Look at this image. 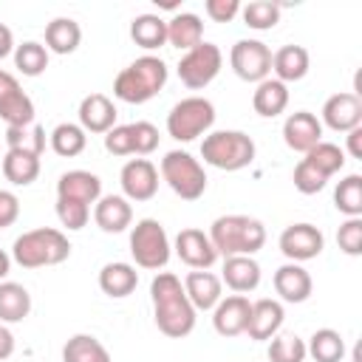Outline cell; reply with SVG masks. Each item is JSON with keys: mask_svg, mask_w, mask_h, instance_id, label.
<instances>
[{"mask_svg": "<svg viewBox=\"0 0 362 362\" xmlns=\"http://www.w3.org/2000/svg\"><path fill=\"white\" fill-rule=\"evenodd\" d=\"M348 153L354 158H362V124L354 127V130H348Z\"/></svg>", "mask_w": 362, "mask_h": 362, "instance_id": "cell-50", "label": "cell"}, {"mask_svg": "<svg viewBox=\"0 0 362 362\" xmlns=\"http://www.w3.org/2000/svg\"><path fill=\"white\" fill-rule=\"evenodd\" d=\"M31 311V294L25 286L3 280L0 283V322H23Z\"/></svg>", "mask_w": 362, "mask_h": 362, "instance_id": "cell-30", "label": "cell"}, {"mask_svg": "<svg viewBox=\"0 0 362 362\" xmlns=\"http://www.w3.org/2000/svg\"><path fill=\"white\" fill-rule=\"evenodd\" d=\"M334 206L342 215H348V218H359L362 215V175L351 173V175H345L337 184V189H334Z\"/></svg>", "mask_w": 362, "mask_h": 362, "instance_id": "cell-36", "label": "cell"}, {"mask_svg": "<svg viewBox=\"0 0 362 362\" xmlns=\"http://www.w3.org/2000/svg\"><path fill=\"white\" fill-rule=\"evenodd\" d=\"M305 161H311L325 178H331L334 173H339L345 167V153L331 141H320L305 153Z\"/></svg>", "mask_w": 362, "mask_h": 362, "instance_id": "cell-40", "label": "cell"}, {"mask_svg": "<svg viewBox=\"0 0 362 362\" xmlns=\"http://www.w3.org/2000/svg\"><path fill=\"white\" fill-rule=\"evenodd\" d=\"M79 127L85 133H107L116 127V105L105 93H88L79 102Z\"/></svg>", "mask_w": 362, "mask_h": 362, "instance_id": "cell-18", "label": "cell"}, {"mask_svg": "<svg viewBox=\"0 0 362 362\" xmlns=\"http://www.w3.org/2000/svg\"><path fill=\"white\" fill-rule=\"evenodd\" d=\"M48 139H51V150H54L57 156H62V158H74V156H79V153L85 150V144H88L85 130H82L79 124H71V122L57 124V127L51 130Z\"/></svg>", "mask_w": 362, "mask_h": 362, "instance_id": "cell-35", "label": "cell"}, {"mask_svg": "<svg viewBox=\"0 0 362 362\" xmlns=\"http://www.w3.org/2000/svg\"><path fill=\"white\" fill-rule=\"evenodd\" d=\"M229 65L243 82H263L272 74V51L260 40H238L229 51Z\"/></svg>", "mask_w": 362, "mask_h": 362, "instance_id": "cell-10", "label": "cell"}, {"mask_svg": "<svg viewBox=\"0 0 362 362\" xmlns=\"http://www.w3.org/2000/svg\"><path fill=\"white\" fill-rule=\"evenodd\" d=\"M322 246H325V238L314 223H291L280 235V252L291 263H303V260L317 257L322 252Z\"/></svg>", "mask_w": 362, "mask_h": 362, "instance_id": "cell-12", "label": "cell"}, {"mask_svg": "<svg viewBox=\"0 0 362 362\" xmlns=\"http://www.w3.org/2000/svg\"><path fill=\"white\" fill-rule=\"evenodd\" d=\"M93 221H96V226H99L102 232L116 235V232H124V229L130 226L133 209H130L127 198H122V195H102V198L96 201Z\"/></svg>", "mask_w": 362, "mask_h": 362, "instance_id": "cell-24", "label": "cell"}, {"mask_svg": "<svg viewBox=\"0 0 362 362\" xmlns=\"http://www.w3.org/2000/svg\"><path fill=\"white\" fill-rule=\"evenodd\" d=\"M62 362H110V354L96 337L74 334L62 345Z\"/></svg>", "mask_w": 362, "mask_h": 362, "instance_id": "cell-33", "label": "cell"}, {"mask_svg": "<svg viewBox=\"0 0 362 362\" xmlns=\"http://www.w3.org/2000/svg\"><path fill=\"white\" fill-rule=\"evenodd\" d=\"M167 42L178 51H189L195 48L198 42H204V23L198 14H189V11H181L175 14L173 20H167Z\"/></svg>", "mask_w": 362, "mask_h": 362, "instance_id": "cell-25", "label": "cell"}, {"mask_svg": "<svg viewBox=\"0 0 362 362\" xmlns=\"http://www.w3.org/2000/svg\"><path fill=\"white\" fill-rule=\"evenodd\" d=\"M11 51H14V34L8 25L0 23V59H6Z\"/></svg>", "mask_w": 362, "mask_h": 362, "instance_id": "cell-51", "label": "cell"}, {"mask_svg": "<svg viewBox=\"0 0 362 362\" xmlns=\"http://www.w3.org/2000/svg\"><path fill=\"white\" fill-rule=\"evenodd\" d=\"M249 314H252L249 297L232 294V297H226V300H221V303L215 305L212 325H215V331H218L221 337H238V334H246Z\"/></svg>", "mask_w": 362, "mask_h": 362, "instance_id": "cell-17", "label": "cell"}, {"mask_svg": "<svg viewBox=\"0 0 362 362\" xmlns=\"http://www.w3.org/2000/svg\"><path fill=\"white\" fill-rule=\"evenodd\" d=\"M130 37L139 48L156 51L167 42V20H161L158 14H139L130 23Z\"/></svg>", "mask_w": 362, "mask_h": 362, "instance_id": "cell-31", "label": "cell"}, {"mask_svg": "<svg viewBox=\"0 0 362 362\" xmlns=\"http://www.w3.org/2000/svg\"><path fill=\"white\" fill-rule=\"evenodd\" d=\"M204 11L215 23H229V20H235L240 14V3L238 0H206L204 3Z\"/></svg>", "mask_w": 362, "mask_h": 362, "instance_id": "cell-47", "label": "cell"}, {"mask_svg": "<svg viewBox=\"0 0 362 362\" xmlns=\"http://www.w3.org/2000/svg\"><path fill=\"white\" fill-rule=\"evenodd\" d=\"M57 198H71V201H82V204H96L102 198V181L99 175L88 173V170H71L62 173L57 181Z\"/></svg>", "mask_w": 362, "mask_h": 362, "instance_id": "cell-19", "label": "cell"}, {"mask_svg": "<svg viewBox=\"0 0 362 362\" xmlns=\"http://www.w3.org/2000/svg\"><path fill=\"white\" fill-rule=\"evenodd\" d=\"M139 286V272L130 263H105L99 272V288L107 297H127Z\"/></svg>", "mask_w": 362, "mask_h": 362, "instance_id": "cell-28", "label": "cell"}, {"mask_svg": "<svg viewBox=\"0 0 362 362\" xmlns=\"http://www.w3.org/2000/svg\"><path fill=\"white\" fill-rule=\"evenodd\" d=\"M161 178L184 201H198L206 189V173H204L201 161L184 150H170L161 158Z\"/></svg>", "mask_w": 362, "mask_h": 362, "instance_id": "cell-7", "label": "cell"}, {"mask_svg": "<svg viewBox=\"0 0 362 362\" xmlns=\"http://www.w3.org/2000/svg\"><path fill=\"white\" fill-rule=\"evenodd\" d=\"M150 297H153V317L161 334L181 339L192 334L195 328V308L184 291V283L173 272H158L150 283Z\"/></svg>", "mask_w": 362, "mask_h": 362, "instance_id": "cell-1", "label": "cell"}, {"mask_svg": "<svg viewBox=\"0 0 362 362\" xmlns=\"http://www.w3.org/2000/svg\"><path fill=\"white\" fill-rule=\"evenodd\" d=\"M8 269H11V257H8V255H6L3 249H0V283L6 280V274H8Z\"/></svg>", "mask_w": 362, "mask_h": 362, "instance_id": "cell-52", "label": "cell"}, {"mask_svg": "<svg viewBox=\"0 0 362 362\" xmlns=\"http://www.w3.org/2000/svg\"><path fill=\"white\" fill-rule=\"evenodd\" d=\"M17 218H20V201H17V195L8 192V189H0V229L11 226Z\"/></svg>", "mask_w": 362, "mask_h": 362, "instance_id": "cell-48", "label": "cell"}, {"mask_svg": "<svg viewBox=\"0 0 362 362\" xmlns=\"http://www.w3.org/2000/svg\"><path fill=\"white\" fill-rule=\"evenodd\" d=\"M311 274L300 263H286L274 272V291L286 303H305L311 297Z\"/></svg>", "mask_w": 362, "mask_h": 362, "instance_id": "cell-22", "label": "cell"}, {"mask_svg": "<svg viewBox=\"0 0 362 362\" xmlns=\"http://www.w3.org/2000/svg\"><path fill=\"white\" fill-rule=\"evenodd\" d=\"M119 181L127 201H150L158 192V170L147 158H130L122 167Z\"/></svg>", "mask_w": 362, "mask_h": 362, "instance_id": "cell-13", "label": "cell"}, {"mask_svg": "<svg viewBox=\"0 0 362 362\" xmlns=\"http://www.w3.org/2000/svg\"><path fill=\"white\" fill-rule=\"evenodd\" d=\"M354 362H359V356H354Z\"/></svg>", "mask_w": 362, "mask_h": 362, "instance_id": "cell-53", "label": "cell"}, {"mask_svg": "<svg viewBox=\"0 0 362 362\" xmlns=\"http://www.w3.org/2000/svg\"><path fill=\"white\" fill-rule=\"evenodd\" d=\"M305 342L297 334H274L269 345V362H305Z\"/></svg>", "mask_w": 362, "mask_h": 362, "instance_id": "cell-41", "label": "cell"}, {"mask_svg": "<svg viewBox=\"0 0 362 362\" xmlns=\"http://www.w3.org/2000/svg\"><path fill=\"white\" fill-rule=\"evenodd\" d=\"M14 65L23 76H40L48 68V48L34 40L14 45Z\"/></svg>", "mask_w": 362, "mask_h": 362, "instance_id": "cell-38", "label": "cell"}, {"mask_svg": "<svg viewBox=\"0 0 362 362\" xmlns=\"http://www.w3.org/2000/svg\"><path fill=\"white\" fill-rule=\"evenodd\" d=\"M14 354V334L0 322V362Z\"/></svg>", "mask_w": 362, "mask_h": 362, "instance_id": "cell-49", "label": "cell"}, {"mask_svg": "<svg viewBox=\"0 0 362 362\" xmlns=\"http://www.w3.org/2000/svg\"><path fill=\"white\" fill-rule=\"evenodd\" d=\"M283 141L294 153H308L322 141V122L308 110H297L283 122Z\"/></svg>", "mask_w": 362, "mask_h": 362, "instance_id": "cell-15", "label": "cell"}, {"mask_svg": "<svg viewBox=\"0 0 362 362\" xmlns=\"http://www.w3.org/2000/svg\"><path fill=\"white\" fill-rule=\"evenodd\" d=\"M184 291L195 311H209L221 303V277L206 269H195L184 277Z\"/></svg>", "mask_w": 362, "mask_h": 362, "instance_id": "cell-20", "label": "cell"}, {"mask_svg": "<svg viewBox=\"0 0 362 362\" xmlns=\"http://www.w3.org/2000/svg\"><path fill=\"white\" fill-rule=\"evenodd\" d=\"M71 257V243L59 229L40 226L31 232H23L11 246V260L23 269H42L57 266Z\"/></svg>", "mask_w": 362, "mask_h": 362, "instance_id": "cell-4", "label": "cell"}, {"mask_svg": "<svg viewBox=\"0 0 362 362\" xmlns=\"http://www.w3.org/2000/svg\"><path fill=\"white\" fill-rule=\"evenodd\" d=\"M221 283H226L232 291L246 294L255 291L260 286V266L255 257L249 255H235V257H223V274Z\"/></svg>", "mask_w": 362, "mask_h": 362, "instance_id": "cell-23", "label": "cell"}, {"mask_svg": "<svg viewBox=\"0 0 362 362\" xmlns=\"http://www.w3.org/2000/svg\"><path fill=\"white\" fill-rule=\"evenodd\" d=\"M133 133V156H150L158 147V127L150 122H133L130 124Z\"/></svg>", "mask_w": 362, "mask_h": 362, "instance_id": "cell-44", "label": "cell"}, {"mask_svg": "<svg viewBox=\"0 0 362 362\" xmlns=\"http://www.w3.org/2000/svg\"><path fill=\"white\" fill-rule=\"evenodd\" d=\"M322 122L337 130V133H348L354 127L362 124V99L354 90H342L325 99L322 105Z\"/></svg>", "mask_w": 362, "mask_h": 362, "instance_id": "cell-14", "label": "cell"}, {"mask_svg": "<svg viewBox=\"0 0 362 362\" xmlns=\"http://www.w3.org/2000/svg\"><path fill=\"white\" fill-rule=\"evenodd\" d=\"M240 14H243V23L255 31H269L277 25L280 20V6L272 3V0H252L246 6H240Z\"/></svg>", "mask_w": 362, "mask_h": 362, "instance_id": "cell-39", "label": "cell"}, {"mask_svg": "<svg viewBox=\"0 0 362 362\" xmlns=\"http://www.w3.org/2000/svg\"><path fill=\"white\" fill-rule=\"evenodd\" d=\"M105 150L113 156H133V133L130 124H116L105 133Z\"/></svg>", "mask_w": 362, "mask_h": 362, "instance_id": "cell-46", "label": "cell"}, {"mask_svg": "<svg viewBox=\"0 0 362 362\" xmlns=\"http://www.w3.org/2000/svg\"><path fill=\"white\" fill-rule=\"evenodd\" d=\"M0 119L8 127H28L34 124V102L20 88L17 76L0 68Z\"/></svg>", "mask_w": 362, "mask_h": 362, "instance_id": "cell-11", "label": "cell"}, {"mask_svg": "<svg viewBox=\"0 0 362 362\" xmlns=\"http://www.w3.org/2000/svg\"><path fill=\"white\" fill-rule=\"evenodd\" d=\"M3 175H6V181H11L14 187H28V184H34L37 175H40V158H37V156H28V153L8 150L6 158H3Z\"/></svg>", "mask_w": 362, "mask_h": 362, "instance_id": "cell-34", "label": "cell"}, {"mask_svg": "<svg viewBox=\"0 0 362 362\" xmlns=\"http://www.w3.org/2000/svg\"><path fill=\"white\" fill-rule=\"evenodd\" d=\"M175 255L189 266V269H209L218 260L215 246L209 243V235L201 229H181L175 235Z\"/></svg>", "mask_w": 362, "mask_h": 362, "instance_id": "cell-16", "label": "cell"}, {"mask_svg": "<svg viewBox=\"0 0 362 362\" xmlns=\"http://www.w3.org/2000/svg\"><path fill=\"white\" fill-rule=\"evenodd\" d=\"M57 218H59V223H62L65 229L76 232V229H82V226L88 223V218H90V206L82 204V201L57 198Z\"/></svg>", "mask_w": 362, "mask_h": 362, "instance_id": "cell-42", "label": "cell"}, {"mask_svg": "<svg viewBox=\"0 0 362 362\" xmlns=\"http://www.w3.org/2000/svg\"><path fill=\"white\" fill-rule=\"evenodd\" d=\"M82 42V28L76 20L71 17H54L48 25H45V48L54 51V54H74Z\"/></svg>", "mask_w": 362, "mask_h": 362, "instance_id": "cell-27", "label": "cell"}, {"mask_svg": "<svg viewBox=\"0 0 362 362\" xmlns=\"http://www.w3.org/2000/svg\"><path fill=\"white\" fill-rule=\"evenodd\" d=\"M291 181H294V187L303 192V195H314V192H320L322 187H325V175L311 164V161H305V158H300V164L294 167V175H291Z\"/></svg>", "mask_w": 362, "mask_h": 362, "instance_id": "cell-43", "label": "cell"}, {"mask_svg": "<svg viewBox=\"0 0 362 362\" xmlns=\"http://www.w3.org/2000/svg\"><path fill=\"white\" fill-rule=\"evenodd\" d=\"M337 243L351 257L362 255V218H348L337 232Z\"/></svg>", "mask_w": 362, "mask_h": 362, "instance_id": "cell-45", "label": "cell"}, {"mask_svg": "<svg viewBox=\"0 0 362 362\" xmlns=\"http://www.w3.org/2000/svg\"><path fill=\"white\" fill-rule=\"evenodd\" d=\"M167 85V65L161 57H139L133 59L113 82V96L127 105H144L150 102L161 88Z\"/></svg>", "mask_w": 362, "mask_h": 362, "instance_id": "cell-3", "label": "cell"}, {"mask_svg": "<svg viewBox=\"0 0 362 362\" xmlns=\"http://www.w3.org/2000/svg\"><path fill=\"white\" fill-rule=\"evenodd\" d=\"M305 354L314 359V362H342L345 356V342H342V334L334 331V328H320L311 334L308 345H305Z\"/></svg>", "mask_w": 362, "mask_h": 362, "instance_id": "cell-32", "label": "cell"}, {"mask_svg": "<svg viewBox=\"0 0 362 362\" xmlns=\"http://www.w3.org/2000/svg\"><path fill=\"white\" fill-rule=\"evenodd\" d=\"M283 317H286V311H283V305H280L277 300H269V297L255 300V303H252V314H249L246 334H249L252 339H257V342L272 339V337L280 331Z\"/></svg>", "mask_w": 362, "mask_h": 362, "instance_id": "cell-21", "label": "cell"}, {"mask_svg": "<svg viewBox=\"0 0 362 362\" xmlns=\"http://www.w3.org/2000/svg\"><path fill=\"white\" fill-rule=\"evenodd\" d=\"M209 243L223 257H235V255L252 257L266 243V226L249 215H221L209 226Z\"/></svg>", "mask_w": 362, "mask_h": 362, "instance_id": "cell-2", "label": "cell"}, {"mask_svg": "<svg viewBox=\"0 0 362 362\" xmlns=\"http://www.w3.org/2000/svg\"><path fill=\"white\" fill-rule=\"evenodd\" d=\"M223 65V54L215 42H198L195 48H189L181 62H178V79L189 88V90H201L206 88Z\"/></svg>", "mask_w": 362, "mask_h": 362, "instance_id": "cell-9", "label": "cell"}, {"mask_svg": "<svg viewBox=\"0 0 362 362\" xmlns=\"http://www.w3.org/2000/svg\"><path fill=\"white\" fill-rule=\"evenodd\" d=\"M201 156L206 164L235 173L255 161V141L243 130H215V133L204 136Z\"/></svg>", "mask_w": 362, "mask_h": 362, "instance_id": "cell-5", "label": "cell"}, {"mask_svg": "<svg viewBox=\"0 0 362 362\" xmlns=\"http://www.w3.org/2000/svg\"><path fill=\"white\" fill-rule=\"evenodd\" d=\"M215 124V105L204 96H187L167 113V133L175 141H192Z\"/></svg>", "mask_w": 362, "mask_h": 362, "instance_id": "cell-6", "label": "cell"}, {"mask_svg": "<svg viewBox=\"0 0 362 362\" xmlns=\"http://www.w3.org/2000/svg\"><path fill=\"white\" fill-rule=\"evenodd\" d=\"M252 107H255V113H260L266 119L280 116L288 107V88L283 82H277V79L257 82V90L252 93Z\"/></svg>", "mask_w": 362, "mask_h": 362, "instance_id": "cell-29", "label": "cell"}, {"mask_svg": "<svg viewBox=\"0 0 362 362\" xmlns=\"http://www.w3.org/2000/svg\"><path fill=\"white\" fill-rule=\"evenodd\" d=\"M6 144L8 150L17 153H28V156H42L45 150V130L40 124H28V127H6Z\"/></svg>", "mask_w": 362, "mask_h": 362, "instance_id": "cell-37", "label": "cell"}, {"mask_svg": "<svg viewBox=\"0 0 362 362\" xmlns=\"http://www.w3.org/2000/svg\"><path fill=\"white\" fill-rule=\"evenodd\" d=\"M272 71L277 82H297L308 74V51L303 45H283L272 54Z\"/></svg>", "mask_w": 362, "mask_h": 362, "instance_id": "cell-26", "label": "cell"}, {"mask_svg": "<svg viewBox=\"0 0 362 362\" xmlns=\"http://www.w3.org/2000/svg\"><path fill=\"white\" fill-rule=\"evenodd\" d=\"M130 255L141 269H164L170 260V238L167 229L156 218H141L130 232Z\"/></svg>", "mask_w": 362, "mask_h": 362, "instance_id": "cell-8", "label": "cell"}]
</instances>
